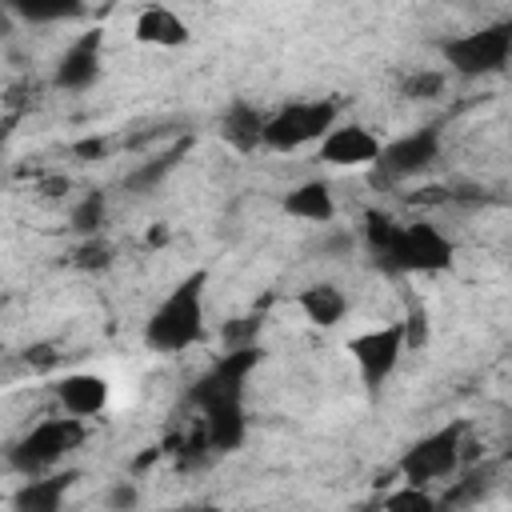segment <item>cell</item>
<instances>
[{
	"instance_id": "obj_1",
	"label": "cell",
	"mask_w": 512,
	"mask_h": 512,
	"mask_svg": "<svg viewBox=\"0 0 512 512\" xmlns=\"http://www.w3.org/2000/svg\"><path fill=\"white\" fill-rule=\"evenodd\" d=\"M364 240H368L372 256L384 268L404 272V276L444 272L456 256L452 240L432 220H396V216H384V212H368Z\"/></svg>"
},
{
	"instance_id": "obj_2",
	"label": "cell",
	"mask_w": 512,
	"mask_h": 512,
	"mask_svg": "<svg viewBox=\"0 0 512 512\" xmlns=\"http://www.w3.org/2000/svg\"><path fill=\"white\" fill-rule=\"evenodd\" d=\"M204 296H208V268H196L184 280H176V288L148 312L144 344L160 356H176V352H188L192 344H200L208 332V300Z\"/></svg>"
},
{
	"instance_id": "obj_3",
	"label": "cell",
	"mask_w": 512,
	"mask_h": 512,
	"mask_svg": "<svg viewBox=\"0 0 512 512\" xmlns=\"http://www.w3.org/2000/svg\"><path fill=\"white\" fill-rule=\"evenodd\" d=\"M340 120V104L328 96H312V100H288L276 112L264 116V132H260V148L268 152H304L312 148L332 124Z\"/></svg>"
},
{
	"instance_id": "obj_4",
	"label": "cell",
	"mask_w": 512,
	"mask_h": 512,
	"mask_svg": "<svg viewBox=\"0 0 512 512\" xmlns=\"http://www.w3.org/2000/svg\"><path fill=\"white\" fill-rule=\"evenodd\" d=\"M84 424L80 416H44L40 424H32L8 452V464L20 472V476H40V472H52L68 452H76L84 444Z\"/></svg>"
},
{
	"instance_id": "obj_5",
	"label": "cell",
	"mask_w": 512,
	"mask_h": 512,
	"mask_svg": "<svg viewBox=\"0 0 512 512\" xmlns=\"http://www.w3.org/2000/svg\"><path fill=\"white\" fill-rule=\"evenodd\" d=\"M440 56H444V72H456V76H492L508 64L512 56V24L508 20H496V24H480L472 32H460V36H448L440 44Z\"/></svg>"
},
{
	"instance_id": "obj_6",
	"label": "cell",
	"mask_w": 512,
	"mask_h": 512,
	"mask_svg": "<svg viewBox=\"0 0 512 512\" xmlns=\"http://www.w3.org/2000/svg\"><path fill=\"white\" fill-rule=\"evenodd\" d=\"M464 468V424H448L436 428L428 436H420L412 448H404L396 472L408 484H436V480H452Z\"/></svg>"
},
{
	"instance_id": "obj_7",
	"label": "cell",
	"mask_w": 512,
	"mask_h": 512,
	"mask_svg": "<svg viewBox=\"0 0 512 512\" xmlns=\"http://www.w3.org/2000/svg\"><path fill=\"white\" fill-rule=\"evenodd\" d=\"M404 352H408V348H404V328H400V320L376 324V328L356 332V336L348 340V356H352V364H356V372H360V384H364L368 392H380V388L392 380V372L400 368Z\"/></svg>"
},
{
	"instance_id": "obj_8",
	"label": "cell",
	"mask_w": 512,
	"mask_h": 512,
	"mask_svg": "<svg viewBox=\"0 0 512 512\" xmlns=\"http://www.w3.org/2000/svg\"><path fill=\"white\" fill-rule=\"evenodd\" d=\"M440 148H444L440 124H420V128H412V132L380 144V156H376L372 168H380L388 180H408V176L428 172L440 160Z\"/></svg>"
},
{
	"instance_id": "obj_9",
	"label": "cell",
	"mask_w": 512,
	"mask_h": 512,
	"mask_svg": "<svg viewBox=\"0 0 512 512\" xmlns=\"http://www.w3.org/2000/svg\"><path fill=\"white\" fill-rule=\"evenodd\" d=\"M380 136L368 128V124H356V120H336L312 148H316V160L324 168H372L376 156H380Z\"/></svg>"
},
{
	"instance_id": "obj_10",
	"label": "cell",
	"mask_w": 512,
	"mask_h": 512,
	"mask_svg": "<svg viewBox=\"0 0 512 512\" xmlns=\"http://www.w3.org/2000/svg\"><path fill=\"white\" fill-rule=\"evenodd\" d=\"M52 396H56L60 412L80 416V420H96L112 400V384L100 372H64L52 384Z\"/></svg>"
},
{
	"instance_id": "obj_11",
	"label": "cell",
	"mask_w": 512,
	"mask_h": 512,
	"mask_svg": "<svg viewBox=\"0 0 512 512\" xmlns=\"http://www.w3.org/2000/svg\"><path fill=\"white\" fill-rule=\"evenodd\" d=\"M96 76H100V32H84L60 52L52 84L60 92H84L96 84Z\"/></svg>"
},
{
	"instance_id": "obj_12",
	"label": "cell",
	"mask_w": 512,
	"mask_h": 512,
	"mask_svg": "<svg viewBox=\"0 0 512 512\" xmlns=\"http://www.w3.org/2000/svg\"><path fill=\"white\" fill-rule=\"evenodd\" d=\"M132 36L144 44V48H160V52H172V48H184L192 40V28L188 20L168 8V4H148L136 12L132 20Z\"/></svg>"
},
{
	"instance_id": "obj_13",
	"label": "cell",
	"mask_w": 512,
	"mask_h": 512,
	"mask_svg": "<svg viewBox=\"0 0 512 512\" xmlns=\"http://www.w3.org/2000/svg\"><path fill=\"white\" fill-rule=\"evenodd\" d=\"M296 308H300V316H304L312 328H336V324L348 316L352 300H348V292H344L340 284H332V280H312V284H304V288L296 292Z\"/></svg>"
},
{
	"instance_id": "obj_14",
	"label": "cell",
	"mask_w": 512,
	"mask_h": 512,
	"mask_svg": "<svg viewBox=\"0 0 512 512\" xmlns=\"http://www.w3.org/2000/svg\"><path fill=\"white\" fill-rule=\"evenodd\" d=\"M284 212H288L292 220H304V224H332V220H336V192H332V184L320 180V176L300 180L296 188H288Z\"/></svg>"
},
{
	"instance_id": "obj_15",
	"label": "cell",
	"mask_w": 512,
	"mask_h": 512,
	"mask_svg": "<svg viewBox=\"0 0 512 512\" xmlns=\"http://www.w3.org/2000/svg\"><path fill=\"white\" fill-rule=\"evenodd\" d=\"M76 472H40V476H24V484L12 492V508L20 512H56L72 488Z\"/></svg>"
},
{
	"instance_id": "obj_16",
	"label": "cell",
	"mask_w": 512,
	"mask_h": 512,
	"mask_svg": "<svg viewBox=\"0 0 512 512\" xmlns=\"http://www.w3.org/2000/svg\"><path fill=\"white\" fill-rule=\"evenodd\" d=\"M264 116H268V112H260L256 104L232 100V104L224 108V116H220V136H224V144L236 148V152H256V148H260V132H264Z\"/></svg>"
},
{
	"instance_id": "obj_17",
	"label": "cell",
	"mask_w": 512,
	"mask_h": 512,
	"mask_svg": "<svg viewBox=\"0 0 512 512\" xmlns=\"http://www.w3.org/2000/svg\"><path fill=\"white\" fill-rule=\"evenodd\" d=\"M0 8L24 24H64L84 12V0H0Z\"/></svg>"
},
{
	"instance_id": "obj_18",
	"label": "cell",
	"mask_w": 512,
	"mask_h": 512,
	"mask_svg": "<svg viewBox=\"0 0 512 512\" xmlns=\"http://www.w3.org/2000/svg\"><path fill=\"white\" fill-rule=\"evenodd\" d=\"M180 152H184V144H176V148H168V152H160V156H152L148 164H140L132 176H128V188L132 192H152L172 168H176V160H180Z\"/></svg>"
},
{
	"instance_id": "obj_19",
	"label": "cell",
	"mask_w": 512,
	"mask_h": 512,
	"mask_svg": "<svg viewBox=\"0 0 512 512\" xmlns=\"http://www.w3.org/2000/svg\"><path fill=\"white\" fill-rule=\"evenodd\" d=\"M444 84H448V72L444 68H416V72L404 76L400 96H408V100H436L444 92Z\"/></svg>"
},
{
	"instance_id": "obj_20",
	"label": "cell",
	"mask_w": 512,
	"mask_h": 512,
	"mask_svg": "<svg viewBox=\"0 0 512 512\" xmlns=\"http://www.w3.org/2000/svg\"><path fill=\"white\" fill-rule=\"evenodd\" d=\"M104 220H108V200H104L100 192H88V196L76 200V208H72V228H76L80 236H96V232L104 228Z\"/></svg>"
},
{
	"instance_id": "obj_21",
	"label": "cell",
	"mask_w": 512,
	"mask_h": 512,
	"mask_svg": "<svg viewBox=\"0 0 512 512\" xmlns=\"http://www.w3.org/2000/svg\"><path fill=\"white\" fill-rule=\"evenodd\" d=\"M380 504H384V508H392V512H432V508H436L432 492H428L424 484H408V480H400V488L384 492V500H380Z\"/></svg>"
},
{
	"instance_id": "obj_22",
	"label": "cell",
	"mask_w": 512,
	"mask_h": 512,
	"mask_svg": "<svg viewBox=\"0 0 512 512\" xmlns=\"http://www.w3.org/2000/svg\"><path fill=\"white\" fill-rule=\"evenodd\" d=\"M72 260H76V268H84V272H100V268L112 264V244H108L100 232H96V236H84V240L76 244Z\"/></svg>"
},
{
	"instance_id": "obj_23",
	"label": "cell",
	"mask_w": 512,
	"mask_h": 512,
	"mask_svg": "<svg viewBox=\"0 0 512 512\" xmlns=\"http://www.w3.org/2000/svg\"><path fill=\"white\" fill-rule=\"evenodd\" d=\"M400 328H404V348H408V352H416V348L428 344V312H424L420 304H408Z\"/></svg>"
},
{
	"instance_id": "obj_24",
	"label": "cell",
	"mask_w": 512,
	"mask_h": 512,
	"mask_svg": "<svg viewBox=\"0 0 512 512\" xmlns=\"http://www.w3.org/2000/svg\"><path fill=\"white\" fill-rule=\"evenodd\" d=\"M108 504H112V508H132V504H140L136 484H132V480H116L112 492H108Z\"/></svg>"
},
{
	"instance_id": "obj_25",
	"label": "cell",
	"mask_w": 512,
	"mask_h": 512,
	"mask_svg": "<svg viewBox=\"0 0 512 512\" xmlns=\"http://www.w3.org/2000/svg\"><path fill=\"white\" fill-rule=\"evenodd\" d=\"M104 148H108V144H104L100 136H88V140L72 144V152H76V156H84V160H96V156H104Z\"/></svg>"
},
{
	"instance_id": "obj_26",
	"label": "cell",
	"mask_w": 512,
	"mask_h": 512,
	"mask_svg": "<svg viewBox=\"0 0 512 512\" xmlns=\"http://www.w3.org/2000/svg\"><path fill=\"white\" fill-rule=\"evenodd\" d=\"M144 240H148V248H160V244H168V224H152Z\"/></svg>"
}]
</instances>
